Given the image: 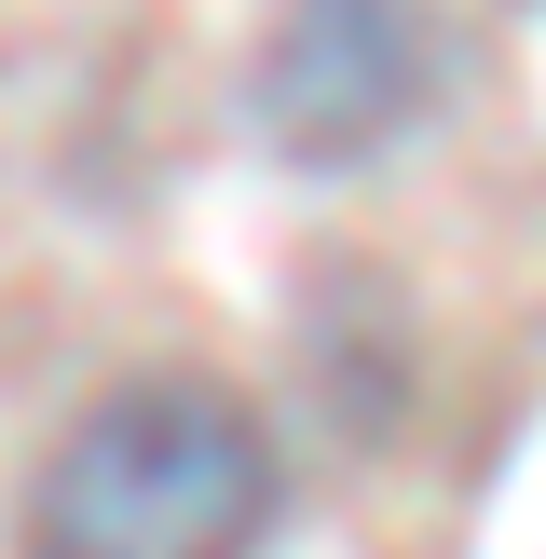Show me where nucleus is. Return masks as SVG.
Returning <instances> with one entry per match:
<instances>
[{"label": "nucleus", "instance_id": "f03ea898", "mask_svg": "<svg viewBox=\"0 0 546 559\" xmlns=\"http://www.w3.org/2000/svg\"><path fill=\"white\" fill-rule=\"evenodd\" d=\"M437 96V0H287L260 41V136L287 164H369Z\"/></svg>", "mask_w": 546, "mask_h": 559}, {"label": "nucleus", "instance_id": "f257e3e1", "mask_svg": "<svg viewBox=\"0 0 546 559\" xmlns=\"http://www.w3.org/2000/svg\"><path fill=\"white\" fill-rule=\"evenodd\" d=\"M287 464L273 424L205 369L109 382L27 478V559H260Z\"/></svg>", "mask_w": 546, "mask_h": 559}]
</instances>
